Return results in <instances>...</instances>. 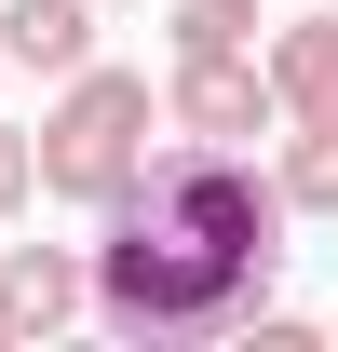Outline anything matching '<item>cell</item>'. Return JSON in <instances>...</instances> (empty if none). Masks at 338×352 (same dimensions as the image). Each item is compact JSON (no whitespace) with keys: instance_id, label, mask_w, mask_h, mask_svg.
I'll list each match as a JSON object with an SVG mask.
<instances>
[{"instance_id":"1","label":"cell","mask_w":338,"mask_h":352,"mask_svg":"<svg viewBox=\"0 0 338 352\" xmlns=\"http://www.w3.org/2000/svg\"><path fill=\"white\" fill-rule=\"evenodd\" d=\"M95 258H82V311L135 352H190V339H244L271 311L284 271V190L257 176V149H203L176 135L95 204Z\"/></svg>"},{"instance_id":"2","label":"cell","mask_w":338,"mask_h":352,"mask_svg":"<svg viewBox=\"0 0 338 352\" xmlns=\"http://www.w3.org/2000/svg\"><path fill=\"white\" fill-rule=\"evenodd\" d=\"M149 122H163V95L135 82V68H68L54 82V109H41V135H27V163H41V190L54 204H109L135 163H149Z\"/></svg>"},{"instance_id":"3","label":"cell","mask_w":338,"mask_h":352,"mask_svg":"<svg viewBox=\"0 0 338 352\" xmlns=\"http://www.w3.org/2000/svg\"><path fill=\"white\" fill-rule=\"evenodd\" d=\"M163 122L203 135V149H257V135H271V82H257V54H176Z\"/></svg>"},{"instance_id":"4","label":"cell","mask_w":338,"mask_h":352,"mask_svg":"<svg viewBox=\"0 0 338 352\" xmlns=\"http://www.w3.org/2000/svg\"><path fill=\"white\" fill-rule=\"evenodd\" d=\"M257 82H271V122H338V14H311V28H271Z\"/></svg>"},{"instance_id":"5","label":"cell","mask_w":338,"mask_h":352,"mask_svg":"<svg viewBox=\"0 0 338 352\" xmlns=\"http://www.w3.org/2000/svg\"><path fill=\"white\" fill-rule=\"evenodd\" d=\"M82 311V258L68 244H0V339H54Z\"/></svg>"},{"instance_id":"6","label":"cell","mask_w":338,"mask_h":352,"mask_svg":"<svg viewBox=\"0 0 338 352\" xmlns=\"http://www.w3.org/2000/svg\"><path fill=\"white\" fill-rule=\"evenodd\" d=\"M82 54H95V0H0V68L68 82Z\"/></svg>"},{"instance_id":"7","label":"cell","mask_w":338,"mask_h":352,"mask_svg":"<svg viewBox=\"0 0 338 352\" xmlns=\"http://www.w3.org/2000/svg\"><path fill=\"white\" fill-rule=\"evenodd\" d=\"M271 190H284V217H338V122H284Z\"/></svg>"},{"instance_id":"8","label":"cell","mask_w":338,"mask_h":352,"mask_svg":"<svg viewBox=\"0 0 338 352\" xmlns=\"http://www.w3.org/2000/svg\"><path fill=\"white\" fill-rule=\"evenodd\" d=\"M176 54H257V0H176Z\"/></svg>"},{"instance_id":"9","label":"cell","mask_w":338,"mask_h":352,"mask_svg":"<svg viewBox=\"0 0 338 352\" xmlns=\"http://www.w3.org/2000/svg\"><path fill=\"white\" fill-rule=\"evenodd\" d=\"M27 190H41V163H27V135L0 122V217H14V204H27Z\"/></svg>"},{"instance_id":"10","label":"cell","mask_w":338,"mask_h":352,"mask_svg":"<svg viewBox=\"0 0 338 352\" xmlns=\"http://www.w3.org/2000/svg\"><path fill=\"white\" fill-rule=\"evenodd\" d=\"M95 14H109V0H95Z\"/></svg>"},{"instance_id":"11","label":"cell","mask_w":338,"mask_h":352,"mask_svg":"<svg viewBox=\"0 0 338 352\" xmlns=\"http://www.w3.org/2000/svg\"><path fill=\"white\" fill-rule=\"evenodd\" d=\"M325 14H338V0H325Z\"/></svg>"}]
</instances>
